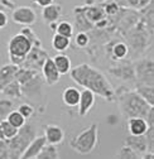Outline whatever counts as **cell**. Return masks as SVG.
<instances>
[{"mask_svg": "<svg viewBox=\"0 0 154 159\" xmlns=\"http://www.w3.org/2000/svg\"><path fill=\"white\" fill-rule=\"evenodd\" d=\"M41 72H42V77L44 80V84L47 86H54L60 82V78H61V73L58 72V70L54 66V62L52 58H47L42 68H41Z\"/></svg>", "mask_w": 154, "mask_h": 159, "instance_id": "ba28073f", "label": "cell"}, {"mask_svg": "<svg viewBox=\"0 0 154 159\" xmlns=\"http://www.w3.org/2000/svg\"><path fill=\"white\" fill-rule=\"evenodd\" d=\"M153 58H143L134 65V75L138 84L153 85Z\"/></svg>", "mask_w": 154, "mask_h": 159, "instance_id": "8992f818", "label": "cell"}, {"mask_svg": "<svg viewBox=\"0 0 154 159\" xmlns=\"http://www.w3.org/2000/svg\"><path fill=\"white\" fill-rule=\"evenodd\" d=\"M129 53V48L125 43L123 42H119L114 46L112 51H111V54H112V58L115 59H124Z\"/></svg>", "mask_w": 154, "mask_h": 159, "instance_id": "83f0119b", "label": "cell"}, {"mask_svg": "<svg viewBox=\"0 0 154 159\" xmlns=\"http://www.w3.org/2000/svg\"><path fill=\"white\" fill-rule=\"evenodd\" d=\"M46 144H47V140H46L43 134L42 135H35L29 142V144L27 145L24 152L22 153L20 158L22 159H37L38 154L41 153V150L43 149V147Z\"/></svg>", "mask_w": 154, "mask_h": 159, "instance_id": "9c48e42d", "label": "cell"}, {"mask_svg": "<svg viewBox=\"0 0 154 159\" xmlns=\"http://www.w3.org/2000/svg\"><path fill=\"white\" fill-rule=\"evenodd\" d=\"M80 93H81V91L77 87H73V86L66 87L62 92L63 104L68 107H76L77 105H79V101H80Z\"/></svg>", "mask_w": 154, "mask_h": 159, "instance_id": "e0dca14e", "label": "cell"}, {"mask_svg": "<svg viewBox=\"0 0 154 159\" xmlns=\"http://www.w3.org/2000/svg\"><path fill=\"white\" fill-rule=\"evenodd\" d=\"M115 158H120V159H138L140 157H139L138 153L134 152L130 147H128V145L124 144V147L119 150V153L116 155H115Z\"/></svg>", "mask_w": 154, "mask_h": 159, "instance_id": "f1b7e54d", "label": "cell"}, {"mask_svg": "<svg viewBox=\"0 0 154 159\" xmlns=\"http://www.w3.org/2000/svg\"><path fill=\"white\" fill-rule=\"evenodd\" d=\"M75 44L81 49L86 48L90 44V35L86 32H79L75 35Z\"/></svg>", "mask_w": 154, "mask_h": 159, "instance_id": "f546056e", "label": "cell"}, {"mask_svg": "<svg viewBox=\"0 0 154 159\" xmlns=\"http://www.w3.org/2000/svg\"><path fill=\"white\" fill-rule=\"evenodd\" d=\"M11 110H14V102L11 98H2L0 100V120H5Z\"/></svg>", "mask_w": 154, "mask_h": 159, "instance_id": "4316f807", "label": "cell"}, {"mask_svg": "<svg viewBox=\"0 0 154 159\" xmlns=\"http://www.w3.org/2000/svg\"><path fill=\"white\" fill-rule=\"evenodd\" d=\"M115 93H116V101L120 112L125 119L137 116L145 119L150 109L154 107L150 106L140 95H138L135 90H129L125 86H121L115 91Z\"/></svg>", "mask_w": 154, "mask_h": 159, "instance_id": "7a4b0ae2", "label": "cell"}, {"mask_svg": "<svg viewBox=\"0 0 154 159\" xmlns=\"http://www.w3.org/2000/svg\"><path fill=\"white\" fill-rule=\"evenodd\" d=\"M109 71L112 76H115L116 78H120V80H134L135 78V75H134V65L128 66V63H123L116 67H111Z\"/></svg>", "mask_w": 154, "mask_h": 159, "instance_id": "ac0fdd59", "label": "cell"}, {"mask_svg": "<svg viewBox=\"0 0 154 159\" xmlns=\"http://www.w3.org/2000/svg\"><path fill=\"white\" fill-rule=\"evenodd\" d=\"M149 125L144 117H130L128 119V131L130 135H144Z\"/></svg>", "mask_w": 154, "mask_h": 159, "instance_id": "9a60e30c", "label": "cell"}, {"mask_svg": "<svg viewBox=\"0 0 154 159\" xmlns=\"http://www.w3.org/2000/svg\"><path fill=\"white\" fill-rule=\"evenodd\" d=\"M43 135L48 144L60 145L65 140V131L60 125L47 124L43 126Z\"/></svg>", "mask_w": 154, "mask_h": 159, "instance_id": "30bf717a", "label": "cell"}, {"mask_svg": "<svg viewBox=\"0 0 154 159\" xmlns=\"http://www.w3.org/2000/svg\"><path fill=\"white\" fill-rule=\"evenodd\" d=\"M22 92H23V96H27V97H37V93H41L42 95V86H43V82H42V77L38 75V72L30 77L27 82L22 84Z\"/></svg>", "mask_w": 154, "mask_h": 159, "instance_id": "8fae6325", "label": "cell"}, {"mask_svg": "<svg viewBox=\"0 0 154 159\" xmlns=\"http://www.w3.org/2000/svg\"><path fill=\"white\" fill-rule=\"evenodd\" d=\"M125 145L130 147L135 153L139 154V157H142L144 153L149 152V147H148V142L145 135H130L125 139Z\"/></svg>", "mask_w": 154, "mask_h": 159, "instance_id": "4fadbf2b", "label": "cell"}, {"mask_svg": "<svg viewBox=\"0 0 154 159\" xmlns=\"http://www.w3.org/2000/svg\"><path fill=\"white\" fill-rule=\"evenodd\" d=\"M18 68H19V66H16L14 63L4 65L2 68H0V92L3 91L5 85H8L10 81H13L15 78Z\"/></svg>", "mask_w": 154, "mask_h": 159, "instance_id": "2e32d148", "label": "cell"}, {"mask_svg": "<svg viewBox=\"0 0 154 159\" xmlns=\"http://www.w3.org/2000/svg\"><path fill=\"white\" fill-rule=\"evenodd\" d=\"M8 22H9V19H8L7 13L3 9H0V29L5 28L8 25Z\"/></svg>", "mask_w": 154, "mask_h": 159, "instance_id": "1f68e13d", "label": "cell"}, {"mask_svg": "<svg viewBox=\"0 0 154 159\" xmlns=\"http://www.w3.org/2000/svg\"><path fill=\"white\" fill-rule=\"evenodd\" d=\"M53 62H54V66L58 70V72L62 75H67L71 68H72V63H71V58L65 54V53H58V54H56L53 58Z\"/></svg>", "mask_w": 154, "mask_h": 159, "instance_id": "d6986e66", "label": "cell"}, {"mask_svg": "<svg viewBox=\"0 0 154 159\" xmlns=\"http://www.w3.org/2000/svg\"><path fill=\"white\" fill-rule=\"evenodd\" d=\"M95 101H96V95L92 91H90L87 89L82 90L81 93H80L79 105H77V106H79V115L81 117L86 116L91 111V109L93 107Z\"/></svg>", "mask_w": 154, "mask_h": 159, "instance_id": "7c38bea8", "label": "cell"}, {"mask_svg": "<svg viewBox=\"0 0 154 159\" xmlns=\"http://www.w3.org/2000/svg\"><path fill=\"white\" fill-rule=\"evenodd\" d=\"M7 120L13 125V126H15L16 129H20L25 123H27V120H25V117L19 112L18 110H11L10 112H9V115L7 116Z\"/></svg>", "mask_w": 154, "mask_h": 159, "instance_id": "d4e9b609", "label": "cell"}, {"mask_svg": "<svg viewBox=\"0 0 154 159\" xmlns=\"http://www.w3.org/2000/svg\"><path fill=\"white\" fill-rule=\"evenodd\" d=\"M70 147L73 152L81 155L91 154L99 147V125L93 123L81 130L70 140Z\"/></svg>", "mask_w": 154, "mask_h": 159, "instance_id": "3957f363", "label": "cell"}, {"mask_svg": "<svg viewBox=\"0 0 154 159\" xmlns=\"http://www.w3.org/2000/svg\"><path fill=\"white\" fill-rule=\"evenodd\" d=\"M32 48L33 43L23 33L13 35L8 42V57L10 63H14L16 66L23 65Z\"/></svg>", "mask_w": 154, "mask_h": 159, "instance_id": "277c9868", "label": "cell"}, {"mask_svg": "<svg viewBox=\"0 0 154 159\" xmlns=\"http://www.w3.org/2000/svg\"><path fill=\"white\" fill-rule=\"evenodd\" d=\"M16 110L25 117V120H29V119L34 115V107L30 104H22Z\"/></svg>", "mask_w": 154, "mask_h": 159, "instance_id": "4dcf8cb0", "label": "cell"}, {"mask_svg": "<svg viewBox=\"0 0 154 159\" xmlns=\"http://www.w3.org/2000/svg\"><path fill=\"white\" fill-rule=\"evenodd\" d=\"M137 93L140 95L144 100L150 105L154 106V89L153 85H147V84H137L135 89Z\"/></svg>", "mask_w": 154, "mask_h": 159, "instance_id": "7402d4cb", "label": "cell"}, {"mask_svg": "<svg viewBox=\"0 0 154 159\" xmlns=\"http://www.w3.org/2000/svg\"><path fill=\"white\" fill-rule=\"evenodd\" d=\"M58 158H60V154H58L57 145L48 144V143L43 147V149L37 157V159H58Z\"/></svg>", "mask_w": 154, "mask_h": 159, "instance_id": "cb8c5ba5", "label": "cell"}, {"mask_svg": "<svg viewBox=\"0 0 154 159\" xmlns=\"http://www.w3.org/2000/svg\"><path fill=\"white\" fill-rule=\"evenodd\" d=\"M0 121H2V120H0Z\"/></svg>", "mask_w": 154, "mask_h": 159, "instance_id": "836d02e7", "label": "cell"}, {"mask_svg": "<svg viewBox=\"0 0 154 159\" xmlns=\"http://www.w3.org/2000/svg\"><path fill=\"white\" fill-rule=\"evenodd\" d=\"M71 46V38L65 37L62 34L54 33L52 37V48L57 52H65Z\"/></svg>", "mask_w": 154, "mask_h": 159, "instance_id": "44dd1931", "label": "cell"}, {"mask_svg": "<svg viewBox=\"0 0 154 159\" xmlns=\"http://www.w3.org/2000/svg\"><path fill=\"white\" fill-rule=\"evenodd\" d=\"M33 3L37 4L38 7H41V8H44V7L54 3V0H33Z\"/></svg>", "mask_w": 154, "mask_h": 159, "instance_id": "d6a6232c", "label": "cell"}, {"mask_svg": "<svg viewBox=\"0 0 154 159\" xmlns=\"http://www.w3.org/2000/svg\"><path fill=\"white\" fill-rule=\"evenodd\" d=\"M73 81L109 102H116V93L104 72L88 63H81L68 72Z\"/></svg>", "mask_w": 154, "mask_h": 159, "instance_id": "6da1fadb", "label": "cell"}, {"mask_svg": "<svg viewBox=\"0 0 154 159\" xmlns=\"http://www.w3.org/2000/svg\"><path fill=\"white\" fill-rule=\"evenodd\" d=\"M2 93L9 98H22L23 97V92H22V86L18 82V80H13V81H10L8 85L4 86Z\"/></svg>", "mask_w": 154, "mask_h": 159, "instance_id": "ffe728a7", "label": "cell"}, {"mask_svg": "<svg viewBox=\"0 0 154 159\" xmlns=\"http://www.w3.org/2000/svg\"><path fill=\"white\" fill-rule=\"evenodd\" d=\"M18 130L15 126H13L7 119L5 120H2L0 121V138L3 140H10L11 138H14L16 134H18Z\"/></svg>", "mask_w": 154, "mask_h": 159, "instance_id": "603a6c76", "label": "cell"}, {"mask_svg": "<svg viewBox=\"0 0 154 159\" xmlns=\"http://www.w3.org/2000/svg\"><path fill=\"white\" fill-rule=\"evenodd\" d=\"M62 16V5L58 3H52L42 8V19L47 23H57Z\"/></svg>", "mask_w": 154, "mask_h": 159, "instance_id": "5bb4252c", "label": "cell"}, {"mask_svg": "<svg viewBox=\"0 0 154 159\" xmlns=\"http://www.w3.org/2000/svg\"><path fill=\"white\" fill-rule=\"evenodd\" d=\"M11 20L19 25L30 27L37 22V13L30 7H18L11 11Z\"/></svg>", "mask_w": 154, "mask_h": 159, "instance_id": "52a82bcc", "label": "cell"}, {"mask_svg": "<svg viewBox=\"0 0 154 159\" xmlns=\"http://www.w3.org/2000/svg\"><path fill=\"white\" fill-rule=\"evenodd\" d=\"M54 32L58 33V34H62L65 37L72 38L73 37V25L67 20H61V22L57 23Z\"/></svg>", "mask_w": 154, "mask_h": 159, "instance_id": "484cf974", "label": "cell"}, {"mask_svg": "<svg viewBox=\"0 0 154 159\" xmlns=\"http://www.w3.org/2000/svg\"><path fill=\"white\" fill-rule=\"evenodd\" d=\"M35 128L32 124H24L20 129L18 130V134L11 138L10 140H7L8 147V154L9 158H20L22 153L29 144V142L37 135Z\"/></svg>", "mask_w": 154, "mask_h": 159, "instance_id": "5b68a950", "label": "cell"}]
</instances>
